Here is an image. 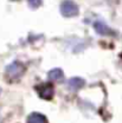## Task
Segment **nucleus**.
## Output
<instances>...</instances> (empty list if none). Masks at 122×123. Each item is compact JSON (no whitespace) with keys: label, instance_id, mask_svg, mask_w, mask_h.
Segmentation results:
<instances>
[{"label":"nucleus","instance_id":"0eeeda50","mask_svg":"<svg viewBox=\"0 0 122 123\" xmlns=\"http://www.w3.org/2000/svg\"><path fill=\"white\" fill-rule=\"evenodd\" d=\"M47 76H49V78L51 80H57V82L59 80L61 82L63 79V77H64V74H63V71L61 69H52L51 71H49Z\"/></svg>","mask_w":122,"mask_h":123},{"label":"nucleus","instance_id":"20e7f679","mask_svg":"<svg viewBox=\"0 0 122 123\" xmlns=\"http://www.w3.org/2000/svg\"><path fill=\"white\" fill-rule=\"evenodd\" d=\"M85 84V80L81 77H74V78H70L66 83L68 85V89L71 90V91H77L79 89H82Z\"/></svg>","mask_w":122,"mask_h":123},{"label":"nucleus","instance_id":"423d86ee","mask_svg":"<svg viewBox=\"0 0 122 123\" xmlns=\"http://www.w3.org/2000/svg\"><path fill=\"white\" fill-rule=\"evenodd\" d=\"M27 123H49L46 117L42 114H38V112H33L27 118Z\"/></svg>","mask_w":122,"mask_h":123},{"label":"nucleus","instance_id":"f03ea898","mask_svg":"<svg viewBox=\"0 0 122 123\" xmlns=\"http://www.w3.org/2000/svg\"><path fill=\"white\" fill-rule=\"evenodd\" d=\"M25 72V68L23 64H20L19 62H13L11 65L7 66L6 69V75L12 78V79H15V78H19Z\"/></svg>","mask_w":122,"mask_h":123},{"label":"nucleus","instance_id":"7ed1b4c3","mask_svg":"<svg viewBox=\"0 0 122 123\" xmlns=\"http://www.w3.org/2000/svg\"><path fill=\"white\" fill-rule=\"evenodd\" d=\"M37 92H38V95L42 98H44V99H51L53 97L55 90H53V86L50 83H43V84H40V85L37 86Z\"/></svg>","mask_w":122,"mask_h":123},{"label":"nucleus","instance_id":"6e6552de","mask_svg":"<svg viewBox=\"0 0 122 123\" xmlns=\"http://www.w3.org/2000/svg\"><path fill=\"white\" fill-rule=\"evenodd\" d=\"M29 5L32 8H37L42 5V0H29Z\"/></svg>","mask_w":122,"mask_h":123},{"label":"nucleus","instance_id":"39448f33","mask_svg":"<svg viewBox=\"0 0 122 123\" xmlns=\"http://www.w3.org/2000/svg\"><path fill=\"white\" fill-rule=\"evenodd\" d=\"M94 27H95V31L97 33H100L102 36H113L114 34V32L111 31V29L108 27L107 25L104 23H102V21H96L94 24Z\"/></svg>","mask_w":122,"mask_h":123},{"label":"nucleus","instance_id":"f257e3e1","mask_svg":"<svg viewBox=\"0 0 122 123\" xmlns=\"http://www.w3.org/2000/svg\"><path fill=\"white\" fill-rule=\"evenodd\" d=\"M61 13L64 17H75L78 14V6L72 0H65L61 5Z\"/></svg>","mask_w":122,"mask_h":123}]
</instances>
